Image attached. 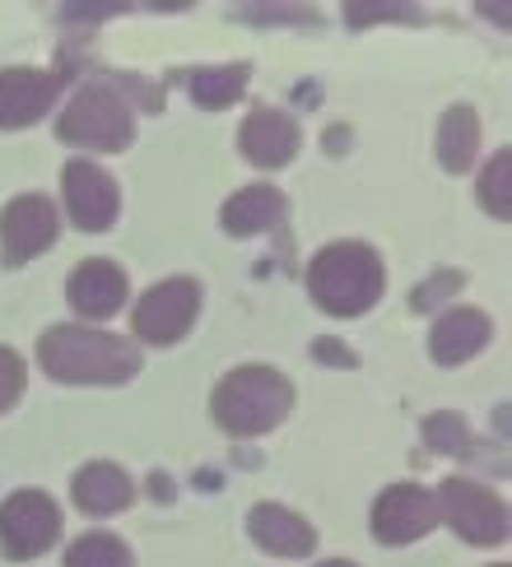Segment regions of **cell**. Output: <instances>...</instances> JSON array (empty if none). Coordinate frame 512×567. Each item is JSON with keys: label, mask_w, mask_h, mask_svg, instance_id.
I'll use <instances>...</instances> for the list:
<instances>
[{"label": "cell", "mask_w": 512, "mask_h": 567, "mask_svg": "<svg viewBox=\"0 0 512 567\" xmlns=\"http://www.w3.org/2000/svg\"><path fill=\"white\" fill-rule=\"evenodd\" d=\"M294 405L289 377H279L275 368H233L224 382L215 386V423L233 437H262L279 429V419Z\"/></svg>", "instance_id": "3"}, {"label": "cell", "mask_w": 512, "mask_h": 567, "mask_svg": "<svg viewBox=\"0 0 512 567\" xmlns=\"http://www.w3.org/2000/svg\"><path fill=\"white\" fill-rule=\"evenodd\" d=\"M57 135L65 145L99 150V154H122L131 145V107L122 103V93L107 84H84L75 99L65 103Z\"/></svg>", "instance_id": "4"}, {"label": "cell", "mask_w": 512, "mask_h": 567, "mask_svg": "<svg viewBox=\"0 0 512 567\" xmlns=\"http://www.w3.org/2000/svg\"><path fill=\"white\" fill-rule=\"evenodd\" d=\"M57 228H61V209L47 200V196H14L6 205V219H0V243H6V261L23 266L42 256L47 247L57 243Z\"/></svg>", "instance_id": "9"}, {"label": "cell", "mask_w": 512, "mask_h": 567, "mask_svg": "<svg viewBox=\"0 0 512 567\" xmlns=\"http://www.w3.org/2000/svg\"><path fill=\"white\" fill-rule=\"evenodd\" d=\"M61 80L47 70H0V131L33 126L38 116L52 112Z\"/></svg>", "instance_id": "11"}, {"label": "cell", "mask_w": 512, "mask_h": 567, "mask_svg": "<svg viewBox=\"0 0 512 567\" xmlns=\"http://www.w3.org/2000/svg\"><path fill=\"white\" fill-rule=\"evenodd\" d=\"M201 312V284L196 279H163L158 289H150L135 302V336L145 344H177L192 330Z\"/></svg>", "instance_id": "7"}, {"label": "cell", "mask_w": 512, "mask_h": 567, "mask_svg": "<svg viewBox=\"0 0 512 567\" xmlns=\"http://www.w3.org/2000/svg\"><path fill=\"white\" fill-rule=\"evenodd\" d=\"M438 512L452 522V530L465 539V545H503L508 539V507L499 493H489L484 484L471 480H448L433 493Z\"/></svg>", "instance_id": "6"}, {"label": "cell", "mask_w": 512, "mask_h": 567, "mask_svg": "<svg viewBox=\"0 0 512 567\" xmlns=\"http://www.w3.org/2000/svg\"><path fill=\"white\" fill-rule=\"evenodd\" d=\"M243 84H247V65L196 70V75H192V99H196L201 107H228V103H238Z\"/></svg>", "instance_id": "19"}, {"label": "cell", "mask_w": 512, "mask_h": 567, "mask_svg": "<svg viewBox=\"0 0 512 567\" xmlns=\"http://www.w3.org/2000/svg\"><path fill=\"white\" fill-rule=\"evenodd\" d=\"M38 363L52 382L70 386H116L140 372V349L112 330L52 326L38 340Z\"/></svg>", "instance_id": "1"}, {"label": "cell", "mask_w": 512, "mask_h": 567, "mask_svg": "<svg viewBox=\"0 0 512 567\" xmlns=\"http://www.w3.org/2000/svg\"><path fill=\"white\" fill-rule=\"evenodd\" d=\"M438 522V503L429 488L419 484H391L378 503H372V535L382 545H410V539L429 535Z\"/></svg>", "instance_id": "10"}, {"label": "cell", "mask_w": 512, "mask_h": 567, "mask_svg": "<svg viewBox=\"0 0 512 567\" xmlns=\"http://www.w3.org/2000/svg\"><path fill=\"white\" fill-rule=\"evenodd\" d=\"M61 196H65V215L84 233H103L116 219V182L89 158H75L61 168Z\"/></svg>", "instance_id": "8"}, {"label": "cell", "mask_w": 512, "mask_h": 567, "mask_svg": "<svg viewBox=\"0 0 512 567\" xmlns=\"http://www.w3.org/2000/svg\"><path fill=\"white\" fill-rule=\"evenodd\" d=\"M65 567H131V549L116 535H80L65 554Z\"/></svg>", "instance_id": "21"}, {"label": "cell", "mask_w": 512, "mask_h": 567, "mask_svg": "<svg viewBox=\"0 0 512 567\" xmlns=\"http://www.w3.org/2000/svg\"><path fill=\"white\" fill-rule=\"evenodd\" d=\"M424 437H429L433 452H452V456H461L465 446H471V433H465L461 414H429L424 419Z\"/></svg>", "instance_id": "22"}, {"label": "cell", "mask_w": 512, "mask_h": 567, "mask_svg": "<svg viewBox=\"0 0 512 567\" xmlns=\"http://www.w3.org/2000/svg\"><path fill=\"white\" fill-rule=\"evenodd\" d=\"M247 530H252L256 545H262L266 554H275V558H308V554L317 549V530H313L308 522H303L298 512L279 507V503H262V507H252Z\"/></svg>", "instance_id": "14"}, {"label": "cell", "mask_w": 512, "mask_h": 567, "mask_svg": "<svg viewBox=\"0 0 512 567\" xmlns=\"http://www.w3.org/2000/svg\"><path fill=\"white\" fill-rule=\"evenodd\" d=\"M61 535V507L42 488H19L0 503V549L14 563L42 558Z\"/></svg>", "instance_id": "5"}, {"label": "cell", "mask_w": 512, "mask_h": 567, "mask_svg": "<svg viewBox=\"0 0 512 567\" xmlns=\"http://www.w3.org/2000/svg\"><path fill=\"white\" fill-rule=\"evenodd\" d=\"M480 205L494 219H512V150H499L489 158V168L480 173Z\"/></svg>", "instance_id": "20"}, {"label": "cell", "mask_w": 512, "mask_h": 567, "mask_svg": "<svg viewBox=\"0 0 512 567\" xmlns=\"http://www.w3.org/2000/svg\"><path fill=\"white\" fill-rule=\"evenodd\" d=\"M387 289L382 256L363 243H336L313 256L308 266V293L321 312L331 317H359Z\"/></svg>", "instance_id": "2"}, {"label": "cell", "mask_w": 512, "mask_h": 567, "mask_svg": "<svg viewBox=\"0 0 512 567\" xmlns=\"http://www.w3.org/2000/svg\"><path fill=\"white\" fill-rule=\"evenodd\" d=\"M19 391H23V359H19L14 349L0 344V414L14 405Z\"/></svg>", "instance_id": "23"}, {"label": "cell", "mask_w": 512, "mask_h": 567, "mask_svg": "<svg viewBox=\"0 0 512 567\" xmlns=\"http://www.w3.org/2000/svg\"><path fill=\"white\" fill-rule=\"evenodd\" d=\"M70 302H75L80 317H112L116 307L126 302V275H122V266L103 261V256H93V261L75 266V275H70Z\"/></svg>", "instance_id": "15"}, {"label": "cell", "mask_w": 512, "mask_h": 567, "mask_svg": "<svg viewBox=\"0 0 512 567\" xmlns=\"http://www.w3.org/2000/svg\"><path fill=\"white\" fill-rule=\"evenodd\" d=\"M131 498H135V484L112 461H93L75 475V507L84 516H116L131 507Z\"/></svg>", "instance_id": "16"}, {"label": "cell", "mask_w": 512, "mask_h": 567, "mask_svg": "<svg viewBox=\"0 0 512 567\" xmlns=\"http://www.w3.org/2000/svg\"><path fill=\"white\" fill-rule=\"evenodd\" d=\"M489 336H494V326H489V317L480 307H452V312H442L429 330L433 363L457 368V363L471 359V353H480L489 344Z\"/></svg>", "instance_id": "13"}, {"label": "cell", "mask_w": 512, "mask_h": 567, "mask_svg": "<svg viewBox=\"0 0 512 567\" xmlns=\"http://www.w3.org/2000/svg\"><path fill=\"white\" fill-rule=\"evenodd\" d=\"M285 219V196L275 186H243L238 196H228L224 205V228L233 238H256V233H270Z\"/></svg>", "instance_id": "17"}, {"label": "cell", "mask_w": 512, "mask_h": 567, "mask_svg": "<svg viewBox=\"0 0 512 567\" xmlns=\"http://www.w3.org/2000/svg\"><path fill=\"white\" fill-rule=\"evenodd\" d=\"M238 150H243V158L256 163V168H279V163H289L298 154L294 116L275 112V107H256L238 131Z\"/></svg>", "instance_id": "12"}, {"label": "cell", "mask_w": 512, "mask_h": 567, "mask_svg": "<svg viewBox=\"0 0 512 567\" xmlns=\"http://www.w3.org/2000/svg\"><path fill=\"white\" fill-rule=\"evenodd\" d=\"M480 150V116L471 107H452L438 122V158L448 173H465Z\"/></svg>", "instance_id": "18"}, {"label": "cell", "mask_w": 512, "mask_h": 567, "mask_svg": "<svg viewBox=\"0 0 512 567\" xmlns=\"http://www.w3.org/2000/svg\"><path fill=\"white\" fill-rule=\"evenodd\" d=\"M317 567H355V563H345V558H331V563H317Z\"/></svg>", "instance_id": "24"}]
</instances>
